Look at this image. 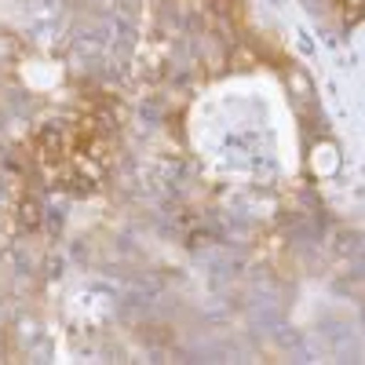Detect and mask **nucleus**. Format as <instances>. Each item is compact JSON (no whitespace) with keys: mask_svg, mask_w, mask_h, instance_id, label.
<instances>
[{"mask_svg":"<svg viewBox=\"0 0 365 365\" xmlns=\"http://www.w3.org/2000/svg\"><path fill=\"white\" fill-rule=\"evenodd\" d=\"M190 4L197 8V11H205V15H212V19H237V0H190Z\"/></svg>","mask_w":365,"mask_h":365,"instance_id":"nucleus-2","label":"nucleus"},{"mask_svg":"<svg viewBox=\"0 0 365 365\" xmlns=\"http://www.w3.org/2000/svg\"><path fill=\"white\" fill-rule=\"evenodd\" d=\"M113 120L106 110H84L73 120H58L37 132L34 161L41 175L66 190H91L113 165Z\"/></svg>","mask_w":365,"mask_h":365,"instance_id":"nucleus-1","label":"nucleus"},{"mask_svg":"<svg viewBox=\"0 0 365 365\" xmlns=\"http://www.w3.org/2000/svg\"><path fill=\"white\" fill-rule=\"evenodd\" d=\"M332 11H336L340 19L354 22V19H365V0H329Z\"/></svg>","mask_w":365,"mask_h":365,"instance_id":"nucleus-3","label":"nucleus"}]
</instances>
